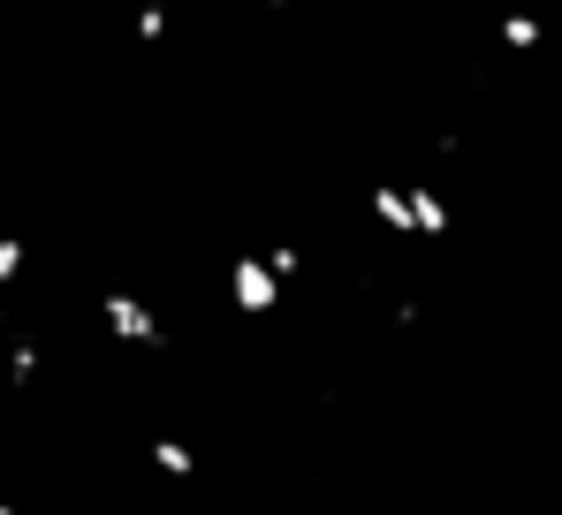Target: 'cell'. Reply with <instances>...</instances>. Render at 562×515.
<instances>
[{"label": "cell", "mask_w": 562, "mask_h": 515, "mask_svg": "<svg viewBox=\"0 0 562 515\" xmlns=\"http://www.w3.org/2000/svg\"><path fill=\"white\" fill-rule=\"evenodd\" d=\"M228 296H236V311H274L281 304V273L259 265V258H236V265H228Z\"/></svg>", "instance_id": "obj_1"}, {"label": "cell", "mask_w": 562, "mask_h": 515, "mask_svg": "<svg viewBox=\"0 0 562 515\" xmlns=\"http://www.w3.org/2000/svg\"><path fill=\"white\" fill-rule=\"evenodd\" d=\"M106 327H114L122 342H137V348H153V342H160V319H153V311H145L137 296H122V288L106 296Z\"/></svg>", "instance_id": "obj_2"}, {"label": "cell", "mask_w": 562, "mask_h": 515, "mask_svg": "<svg viewBox=\"0 0 562 515\" xmlns=\"http://www.w3.org/2000/svg\"><path fill=\"white\" fill-rule=\"evenodd\" d=\"M373 220H380V228H395V236H418V220H411V190L380 182V190H373Z\"/></svg>", "instance_id": "obj_3"}, {"label": "cell", "mask_w": 562, "mask_h": 515, "mask_svg": "<svg viewBox=\"0 0 562 515\" xmlns=\"http://www.w3.org/2000/svg\"><path fill=\"white\" fill-rule=\"evenodd\" d=\"M411 220H418V236H449V205H441L426 182L411 190Z\"/></svg>", "instance_id": "obj_4"}, {"label": "cell", "mask_w": 562, "mask_h": 515, "mask_svg": "<svg viewBox=\"0 0 562 515\" xmlns=\"http://www.w3.org/2000/svg\"><path fill=\"white\" fill-rule=\"evenodd\" d=\"M502 46L532 54V46H540V15H502Z\"/></svg>", "instance_id": "obj_5"}, {"label": "cell", "mask_w": 562, "mask_h": 515, "mask_svg": "<svg viewBox=\"0 0 562 515\" xmlns=\"http://www.w3.org/2000/svg\"><path fill=\"white\" fill-rule=\"evenodd\" d=\"M153 462H160L168 478H190V447H183V439H160V447H153Z\"/></svg>", "instance_id": "obj_6"}, {"label": "cell", "mask_w": 562, "mask_h": 515, "mask_svg": "<svg viewBox=\"0 0 562 515\" xmlns=\"http://www.w3.org/2000/svg\"><path fill=\"white\" fill-rule=\"evenodd\" d=\"M267 265H274L281 281H289V273H296V265H304V251H296V243H281V251H274V258H267Z\"/></svg>", "instance_id": "obj_7"}]
</instances>
